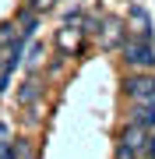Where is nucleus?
I'll return each mask as SVG.
<instances>
[{"label":"nucleus","instance_id":"f257e3e1","mask_svg":"<svg viewBox=\"0 0 155 159\" xmlns=\"http://www.w3.org/2000/svg\"><path fill=\"white\" fill-rule=\"evenodd\" d=\"M120 64H123V71H152L155 67V43L138 39V35H123L120 39Z\"/></svg>","mask_w":155,"mask_h":159},{"label":"nucleus","instance_id":"f03ea898","mask_svg":"<svg viewBox=\"0 0 155 159\" xmlns=\"http://www.w3.org/2000/svg\"><path fill=\"white\" fill-rule=\"evenodd\" d=\"M120 89L131 102H155V74L152 71H127Z\"/></svg>","mask_w":155,"mask_h":159},{"label":"nucleus","instance_id":"7ed1b4c3","mask_svg":"<svg viewBox=\"0 0 155 159\" xmlns=\"http://www.w3.org/2000/svg\"><path fill=\"white\" fill-rule=\"evenodd\" d=\"M123 35H138V39H152V35H155L148 7L131 4V11H127V29H123Z\"/></svg>","mask_w":155,"mask_h":159},{"label":"nucleus","instance_id":"20e7f679","mask_svg":"<svg viewBox=\"0 0 155 159\" xmlns=\"http://www.w3.org/2000/svg\"><path fill=\"white\" fill-rule=\"evenodd\" d=\"M81 46H85V29L81 25H63V29H57V53L60 57L81 53Z\"/></svg>","mask_w":155,"mask_h":159},{"label":"nucleus","instance_id":"39448f33","mask_svg":"<svg viewBox=\"0 0 155 159\" xmlns=\"http://www.w3.org/2000/svg\"><path fill=\"white\" fill-rule=\"evenodd\" d=\"M39 21H42V14H39V11H32V7H21V11L14 14V29H18V35H21L25 43H28L32 35H35Z\"/></svg>","mask_w":155,"mask_h":159},{"label":"nucleus","instance_id":"423d86ee","mask_svg":"<svg viewBox=\"0 0 155 159\" xmlns=\"http://www.w3.org/2000/svg\"><path fill=\"white\" fill-rule=\"evenodd\" d=\"M148 134H152V131H144V127H138V124H123V131H120V145L131 148V152H144Z\"/></svg>","mask_w":155,"mask_h":159},{"label":"nucleus","instance_id":"0eeeda50","mask_svg":"<svg viewBox=\"0 0 155 159\" xmlns=\"http://www.w3.org/2000/svg\"><path fill=\"white\" fill-rule=\"evenodd\" d=\"M127 124H138L144 131H155V102H134V110L127 113Z\"/></svg>","mask_w":155,"mask_h":159},{"label":"nucleus","instance_id":"6e6552de","mask_svg":"<svg viewBox=\"0 0 155 159\" xmlns=\"http://www.w3.org/2000/svg\"><path fill=\"white\" fill-rule=\"evenodd\" d=\"M120 39H123V21L109 18L106 29H102V46H106V50H113V46H120Z\"/></svg>","mask_w":155,"mask_h":159},{"label":"nucleus","instance_id":"1a4fd4ad","mask_svg":"<svg viewBox=\"0 0 155 159\" xmlns=\"http://www.w3.org/2000/svg\"><path fill=\"white\" fill-rule=\"evenodd\" d=\"M39 78H35V74H28V78H25L21 81V89H18V102H21V106H28V102L35 99V96H39Z\"/></svg>","mask_w":155,"mask_h":159},{"label":"nucleus","instance_id":"9d476101","mask_svg":"<svg viewBox=\"0 0 155 159\" xmlns=\"http://www.w3.org/2000/svg\"><path fill=\"white\" fill-rule=\"evenodd\" d=\"M14 35H18V29H14V21H0V53H4L7 46L14 43Z\"/></svg>","mask_w":155,"mask_h":159},{"label":"nucleus","instance_id":"9b49d317","mask_svg":"<svg viewBox=\"0 0 155 159\" xmlns=\"http://www.w3.org/2000/svg\"><path fill=\"white\" fill-rule=\"evenodd\" d=\"M42 57H46V46H42V43H32V46H28V60H25V64H28V71L39 67Z\"/></svg>","mask_w":155,"mask_h":159},{"label":"nucleus","instance_id":"f8f14e48","mask_svg":"<svg viewBox=\"0 0 155 159\" xmlns=\"http://www.w3.org/2000/svg\"><path fill=\"white\" fill-rule=\"evenodd\" d=\"M53 4H57V0H25V7H32V11H39V14H46Z\"/></svg>","mask_w":155,"mask_h":159},{"label":"nucleus","instance_id":"ddd939ff","mask_svg":"<svg viewBox=\"0 0 155 159\" xmlns=\"http://www.w3.org/2000/svg\"><path fill=\"white\" fill-rule=\"evenodd\" d=\"M116 159H134L131 148H123V145H116Z\"/></svg>","mask_w":155,"mask_h":159},{"label":"nucleus","instance_id":"4468645a","mask_svg":"<svg viewBox=\"0 0 155 159\" xmlns=\"http://www.w3.org/2000/svg\"><path fill=\"white\" fill-rule=\"evenodd\" d=\"M144 148H148V156L155 159V134H148V145H144Z\"/></svg>","mask_w":155,"mask_h":159},{"label":"nucleus","instance_id":"2eb2a0df","mask_svg":"<svg viewBox=\"0 0 155 159\" xmlns=\"http://www.w3.org/2000/svg\"><path fill=\"white\" fill-rule=\"evenodd\" d=\"M7 134H11V131H7V124H0V145H7Z\"/></svg>","mask_w":155,"mask_h":159},{"label":"nucleus","instance_id":"dca6fc26","mask_svg":"<svg viewBox=\"0 0 155 159\" xmlns=\"http://www.w3.org/2000/svg\"><path fill=\"white\" fill-rule=\"evenodd\" d=\"M0 159H14L11 156V145H0Z\"/></svg>","mask_w":155,"mask_h":159}]
</instances>
